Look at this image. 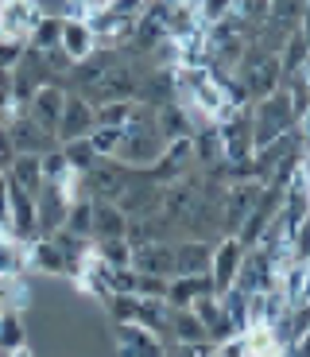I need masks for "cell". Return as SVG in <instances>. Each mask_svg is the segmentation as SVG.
Segmentation results:
<instances>
[{"label":"cell","mask_w":310,"mask_h":357,"mask_svg":"<svg viewBox=\"0 0 310 357\" xmlns=\"http://www.w3.org/2000/svg\"><path fill=\"white\" fill-rule=\"evenodd\" d=\"M233 82H237L245 105H252V101L268 98V93H275V89L284 86V70H279L275 54L256 51V47L248 43L245 54L237 59V66H233Z\"/></svg>","instance_id":"1"},{"label":"cell","mask_w":310,"mask_h":357,"mask_svg":"<svg viewBox=\"0 0 310 357\" xmlns=\"http://www.w3.org/2000/svg\"><path fill=\"white\" fill-rule=\"evenodd\" d=\"M295 128V113H291V101H287L284 89H275L268 98L252 101L248 105V132H252V152L264 148V144L279 140Z\"/></svg>","instance_id":"2"},{"label":"cell","mask_w":310,"mask_h":357,"mask_svg":"<svg viewBox=\"0 0 310 357\" xmlns=\"http://www.w3.org/2000/svg\"><path fill=\"white\" fill-rule=\"evenodd\" d=\"M78 264H82V257H66L51 237H36V241H27V272H36V276L74 280V276H78Z\"/></svg>","instance_id":"3"},{"label":"cell","mask_w":310,"mask_h":357,"mask_svg":"<svg viewBox=\"0 0 310 357\" xmlns=\"http://www.w3.org/2000/svg\"><path fill=\"white\" fill-rule=\"evenodd\" d=\"M140 74H144L140 63H113L98 82H93V89H89L86 98L93 101V105H101V101H136Z\"/></svg>","instance_id":"4"},{"label":"cell","mask_w":310,"mask_h":357,"mask_svg":"<svg viewBox=\"0 0 310 357\" xmlns=\"http://www.w3.org/2000/svg\"><path fill=\"white\" fill-rule=\"evenodd\" d=\"M82 178H86V195L93 198V202H113V198L136 178V171L116 163V160H109V155H98V163H93Z\"/></svg>","instance_id":"5"},{"label":"cell","mask_w":310,"mask_h":357,"mask_svg":"<svg viewBox=\"0 0 310 357\" xmlns=\"http://www.w3.org/2000/svg\"><path fill=\"white\" fill-rule=\"evenodd\" d=\"M160 152H163V140L155 136V128H124L113 160L132 171H148L151 163L160 160Z\"/></svg>","instance_id":"6"},{"label":"cell","mask_w":310,"mask_h":357,"mask_svg":"<svg viewBox=\"0 0 310 357\" xmlns=\"http://www.w3.org/2000/svg\"><path fill=\"white\" fill-rule=\"evenodd\" d=\"M93 128H98L93 101H89L86 93H70V89H66V101H62V113H59V125H54V140H59V144H66V140H86Z\"/></svg>","instance_id":"7"},{"label":"cell","mask_w":310,"mask_h":357,"mask_svg":"<svg viewBox=\"0 0 310 357\" xmlns=\"http://www.w3.org/2000/svg\"><path fill=\"white\" fill-rule=\"evenodd\" d=\"M240 260H245V245L233 237V233H225V237H217L213 241V257H210V287L213 295L229 291L233 284H237V272H240Z\"/></svg>","instance_id":"8"},{"label":"cell","mask_w":310,"mask_h":357,"mask_svg":"<svg viewBox=\"0 0 310 357\" xmlns=\"http://www.w3.org/2000/svg\"><path fill=\"white\" fill-rule=\"evenodd\" d=\"M260 187H264V183H256V178L225 183L222 202H217V210H222V233H237L240 229V222L248 218V210H252V202H256Z\"/></svg>","instance_id":"9"},{"label":"cell","mask_w":310,"mask_h":357,"mask_svg":"<svg viewBox=\"0 0 310 357\" xmlns=\"http://www.w3.org/2000/svg\"><path fill=\"white\" fill-rule=\"evenodd\" d=\"M4 198H8V229L20 241H36L39 237V214H36V195L20 190L16 183L4 178Z\"/></svg>","instance_id":"10"},{"label":"cell","mask_w":310,"mask_h":357,"mask_svg":"<svg viewBox=\"0 0 310 357\" xmlns=\"http://www.w3.org/2000/svg\"><path fill=\"white\" fill-rule=\"evenodd\" d=\"M39 16H43L39 0H0V39L27 43V36L39 24Z\"/></svg>","instance_id":"11"},{"label":"cell","mask_w":310,"mask_h":357,"mask_svg":"<svg viewBox=\"0 0 310 357\" xmlns=\"http://www.w3.org/2000/svg\"><path fill=\"white\" fill-rule=\"evenodd\" d=\"M275 284V257L264 252L260 245L245 249V260H240V272H237V291H264V287Z\"/></svg>","instance_id":"12"},{"label":"cell","mask_w":310,"mask_h":357,"mask_svg":"<svg viewBox=\"0 0 310 357\" xmlns=\"http://www.w3.org/2000/svg\"><path fill=\"white\" fill-rule=\"evenodd\" d=\"M8 140H12V148H16V155H43V152H51V148H59L51 128L36 125L27 113L16 116L8 125Z\"/></svg>","instance_id":"13"},{"label":"cell","mask_w":310,"mask_h":357,"mask_svg":"<svg viewBox=\"0 0 310 357\" xmlns=\"http://www.w3.org/2000/svg\"><path fill=\"white\" fill-rule=\"evenodd\" d=\"M171 252H175V276H206L210 257H213V241L178 237V241H171Z\"/></svg>","instance_id":"14"},{"label":"cell","mask_w":310,"mask_h":357,"mask_svg":"<svg viewBox=\"0 0 310 357\" xmlns=\"http://www.w3.org/2000/svg\"><path fill=\"white\" fill-rule=\"evenodd\" d=\"M190 311L198 314V322L206 326V338H210L213 346L225 342L229 334H237L233 331V322H229V311H225V303H222V295H213V291L198 295L194 303H190Z\"/></svg>","instance_id":"15"},{"label":"cell","mask_w":310,"mask_h":357,"mask_svg":"<svg viewBox=\"0 0 310 357\" xmlns=\"http://www.w3.org/2000/svg\"><path fill=\"white\" fill-rule=\"evenodd\" d=\"M113 331H116V357H167L160 334L144 331L140 322H124Z\"/></svg>","instance_id":"16"},{"label":"cell","mask_w":310,"mask_h":357,"mask_svg":"<svg viewBox=\"0 0 310 357\" xmlns=\"http://www.w3.org/2000/svg\"><path fill=\"white\" fill-rule=\"evenodd\" d=\"M59 51L66 54L70 63H82V59H89V54L98 51V39H93V27H89V20H78V16H62Z\"/></svg>","instance_id":"17"},{"label":"cell","mask_w":310,"mask_h":357,"mask_svg":"<svg viewBox=\"0 0 310 357\" xmlns=\"http://www.w3.org/2000/svg\"><path fill=\"white\" fill-rule=\"evenodd\" d=\"M62 101H66V89L59 86V82H47V86H39L36 93H31V101H27V116L36 121V125L51 128L59 125V113H62Z\"/></svg>","instance_id":"18"},{"label":"cell","mask_w":310,"mask_h":357,"mask_svg":"<svg viewBox=\"0 0 310 357\" xmlns=\"http://www.w3.org/2000/svg\"><path fill=\"white\" fill-rule=\"evenodd\" d=\"M155 136H160L163 144L171 140H183V136L194 132V121H190V109L178 105V101H163V105H155Z\"/></svg>","instance_id":"19"},{"label":"cell","mask_w":310,"mask_h":357,"mask_svg":"<svg viewBox=\"0 0 310 357\" xmlns=\"http://www.w3.org/2000/svg\"><path fill=\"white\" fill-rule=\"evenodd\" d=\"M132 268L136 272H151V276H175V252H171V241L132 245Z\"/></svg>","instance_id":"20"},{"label":"cell","mask_w":310,"mask_h":357,"mask_svg":"<svg viewBox=\"0 0 310 357\" xmlns=\"http://www.w3.org/2000/svg\"><path fill=\"white\" fill-rule=\"evenodd\" d=\"M128 233V218L116 210V202H93V229H89V241H113Z\"/></svg>","instance_id":"21"},{"label":"cell","mask_w":310,"mask_h":357,"mask_svg":"<svg viewBox=\"0 0 310 357\" xmlns=\"http://www.w3.org/2000/svg\"><path fill=\"white\" fill-rule=\"evenodd\" d=\"M163 342H210V338H206V326L198 322V314L190 307H171Z\"/></svg>","instance_id":"22"},{"label":"cell","mask_w":310,"mask_h":357,"mask_svg":"<svg viewBox=\"0 0 310 357\" xmlns=\"http://www.w3.org/2000/svg\"><path fill=\"white\" fill-rule=\"evenodd\" d=\"M213 291L210 287V276H171L167 280V307H190L198 299V295Z\"/></svg>","instance_id":"23"},{"label":"cell","mask_w":310,"mask_h":357,"mask_svg":"<svg viewBox=\"0 0 310 357\" xmlns=\"http://www.w3.org/2000/svg\"><path fill=\"white\" fill-rule=\"evenodd\" d=\"M4 178H8V183H16L20 190H27V195H39V187H43V167H39V155H16V160L8 163V171H4Z\"/></svg>","instance_id":"24"},{"label":"cell","mask_w":310,"mask_h":357,"mask_svg":"<svg viewBox=\"0 0 310 357\" xmlns=\"http://www.w3.org/2000/svg\"><path fill=\"white\" fill-rule=\"evenodd\" d=\"M27 272V241L16 233H0V276H24Z\"/></svg>","instance_id":"25"},{"label":"cell","mask_w":310,"mask_h":357,"mask_svg":"<svg viewBox=\"0 0 310 357\" xmlns=\"http://www.w3.org/2000/svg\"><path fill=\"white\" fill-rule=\"evenodd\" d=\"M275 59H279L284 78H287V74H295V70H302V66H307V31H302V27H295L291 36L284 39V47L275 51Z\"/></svg>","instance_id":"26"},{"label":"cell","mask_w":310,"mask_h":357,"mask_svg":"<svg viewBox=\"0 0 310 357\" xmlns=\"http://www.w3.org/2000/svg\"><path fill=\"white\" fill-rule=\"evenodd\" d=\"M167 314H171L167 299H144V295H140V307H136V322H140L144 331L160 334V342H163V334H167Z\"/></svg>","instance_id":"27"},{"label":"cell","mask_w":310,"mask_h":357,"mask_svg":"<svg viewBox=\"0 0 310 357\" xmlns=\"http://www.w3.org/2000/svg\"><path fill=\"white\" fill-rule=\"evenodd\" d=\"M59 36H62V16H39V24L31 27V36H27V47L31 51H39V54H47V51H54L59 47Z\"/></svg>","instance_id":"28"},{"label":"cell","mask_w":310,"mask_h":357,"mask_svg":"<svg viewBox=\"0 0 310 357\" xmlns=\"http://www.w3.org/2000/svg\"><path fill=\"white\" fill-rule=\"evenodd\" d=\"M59 152H62V163H66L70 171H78V175H86V171L98 163V152H93L89 136H86V140H66V144H59Z\"/></svg>","instance_id":"29"},{"label":"cell","mask_w":310,"mask_h":357,"mask_svg":"<svg viewBox=\"0 0 310 357\" xmlns=\"http://www.w3.org/2000/svg\"><path fill=\"white\" fill-rule=\"evenodd\" d=\"M132 113H136V101H101V105H93L98 125H105V128H128Z\"/></svg>","instance_id":"30"},{"label":"cell","mask_w":310,"mask_h":357,"mask_svg":"<svg viewBox=\"0 0 310 357\" xmlns=\"http://www.w3.org/2000/svg\"><path fill=\"white\" fill-rule=\"evenodd\" d=\"M27 346V326H24V314L8 311L0 319V354H12V349Z\"/></svg>","instance_id":"31"},{"label":"cell","mask_w":310,"mask_h":357,"mask_svg":"<svg viewBox=\"0 0 310 357\" xmlns=\"http://www.w3.org/2000/svg\"><path fill=\"white\" fill-rule=\"evenodd\" d=\"M93 257L105 260L109 268H124V264H132V245H128V237H113V241H93Z\"/></svg>","instance_id":"32"},{"label":"cell","mask_w":310,"mask_h":357,"mask_svg":"<svg viewBox=\"0 0 310 357\" xmlns=\"http://www.w3.org/2000/svg\"><path fill=\"white\" fill-rule=\"evenodd\" d=\"M136 307H140V295H124V291L105 295V311H109V319H113V326L136 322Z\"/></svg>","instance_id":"33"},{"label":"cell","mask_w":310,"mask_h":357,"mask_svg":"<svg viewBox=\"0 0 310 357\" xmlns=\"http://www.w3.org/2000/svg\"><path fill=\"white\" fill-rule=\"evenodd\" d=\"M268 8H272V0H233V16H237L245 27L264 24V20H268Z\"/></svg>","instance_id":"34"},{"label":"cell","mask_w":310,"mask_h":357,"mask_svg":"<svg viewBox=\"0 0 310 357\" xmlns=\"http://www.w3.org/2000/svg\"><path fill=\"white\" fill-rule=\"evenodd\" d=\"M194 8H198V20L206 27V24H217V20L233 16V0H198Z\"/></svg>","instance_id":"35"},{"label":"cell","mask_w":310,"mask_h":357,"mask_svg":"<svg viewBox=\"0 0 310 357\" xmlns=\"http://www.w3.org/2000/svg\"><path fill=\"white\" fill-rule=\"evenodd\" d=\"M167 280L171 276H151V272H140V280H136V295H144V299H163V295H167Z\"/></svg>","instance_id":"36"},{"label":"cell","mask_w":310,"mask_h":357,"mask_svg":"<svg viewBox=\"0 0 310 357\" xmlns=\"http://www.w3.org/2000/svg\"><path fill=\"white\" fill-rule=\"evenodd\" d=\"M151 0H109L105 12H113V16H124V20H136L144 8H148Z\"/></svg>","instance_id":"37"},{"label":"cell","mask_w":310,"mask_h":357,"mask_svg":"<svg viewBox=\"0 0 310 357\" xmlns=\"http://www.w3.org/2000/svg\"><path fill=\"white\" fill-rule=\"evenodd\" d=\"M12 160H16V148H12V140H8V128L0 125V171H8Z\"/></svg>","instance_id":"38"},{"label":"cell","mask_w":310,"mask_h":357,"mask_svg":"<svg viewBox=\"0 0 310 357\" xmlns=\"http://www.w3.org/2000/svg\"><path fill=\"white\" fill-rule=\"evenodd\" d=\"M0 357H36V349H31V346H20V349H12V354H0Z\"/></svg>","instance_id":"39"},{"label":"cell","mask_w":310,"mask_h":357,"mask_svg":"<svg viewBox=\"0 0 310 357\" xmlns=\"http://www.w3.org/2000/svg\"><path fill=\"white\" fill-rule=\"evenodd\" d=\"M186 4H198V0H186Z\"/></svg>","instance_id":"40"},{"label":"cell","mask_w":310,"mask_h":357,"mask_svg":"<svg viewBox=\"0 0 310 357\" xmlns=\"http://www.w3.org/2000/svg\"><path fill=\"white\" fill-rule=\"evenodd\" d=\"M0 183H4V171H0Z\"/></svg>","instance_id":"41"}]
</instances>
